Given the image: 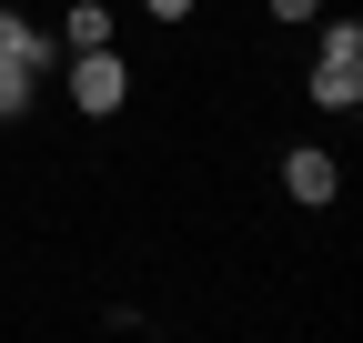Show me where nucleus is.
<instances>
[{
    "label": "nucleus",
    "mask_w": 363,
    "mask_h": 343,
    "mask_svg": "<svg viewBox=\"0 0 363 343\" xmlns=\"http://www.w3.org/2000/svg\"><path fill=\"white\" fill-rule=\"evenodd\" d=\"M61 71H71V111L81 121H111L131 101V61L121 51H61Z\"/></svg>",
    "instance_id": "1"
},
{
    "label": "nucleus",
    "mask_w": 363,
    "mask_h": 343,
    "mask_svg": "<svg viewBox=\"0 0 363 343\" xmlns=\"http://www.w3.org/2000/svg\"><path fill=\"white\" fill-rule=\"evenodd\" d=\"M313 101H323V111H353L363 101V30L353 21H333L323 51H313Z\"/></svg>",
    "instance_id": "2"
},
{
    "label": "nucleus",
    "mask_w": 363,
    "mask_h": 343,
    "mask_svg": "<svg viewBox=\"0 0 363 343\" xmlns=\"http://www.w3.org/2000/svg\"><path fill=\"white\" fill-rule=\"evenodd\" d=\"M283 192H293L303 212H333V202H343V162H333L323 142H283Z\"/></svg>",
    "instance_id": "3"
},
{
    "label": "nucleus",
    "mask_w": 363,
    "mask_h": 343,
    "mask_svg": "<svg viewBox=\"0 0 363 343\" xmlns=\"http://www.w3.org/2000/svg\"><path fill=\"white\" fill-rule=\"evenodd\" d=\"M0 61H21V71H51V61H61V30H40L30 11H0Z\"/></svg>",
    "instance_id": "4"
},
{
    "label": "nucleus",
    "mask_w": 363,
    "mask_h": 343,
    "mask_svg": "<svg viewBox=\"0 0 363 343\" xmlns=\"http://www.w3.org/2000/svg\"><path fill=\"white\" fill-rule=\"evenodd\" d=\"M61 51H111V0H71L61 11Z\"/></svg>",
    "instance_id": "5"
},
{
    "label": "nucleus",
    "mask_w": 363,
    "mask_h": 343,
    "mask_svg": "<svg viewBox=\"0 0 363 343\" xmlns=\"http://www.w3.org/2000/svg\"><path fill=\"white\" fill-rule=\"evenodd\" d=\"M0 121H30V71L0 61Z\"/></svg>",
    "instance_id": "6"
},
{
    "label": "nucleus",
    "mask_w": 363,
    "mask_h": 343,
    "mask_svg": "<svg viewBox=\"0 0 363 343\" xmlns=\"http://www.w3.org/2000/svg\"><path fill=\"white\" fill-rule=\"evenodd\" d=\"M272 21H323V0H272Z\"/></svg>",
    "instance_id": "7"
},
{
    "label": "nucleus",
    "mask_w": 363,
    "mask_h": 343,
    "mask_svg": "<svg viewBox=\"0 0 363 343\" xmlns=\"http://www.w3.org/2000/svg\"><path fill=\"white\" fill-rule=\"evenodd\" d=\"M142 11H152V21H192V0H142Z\"/></svg>",
    "instance_id": "8"
}]
</instances>
